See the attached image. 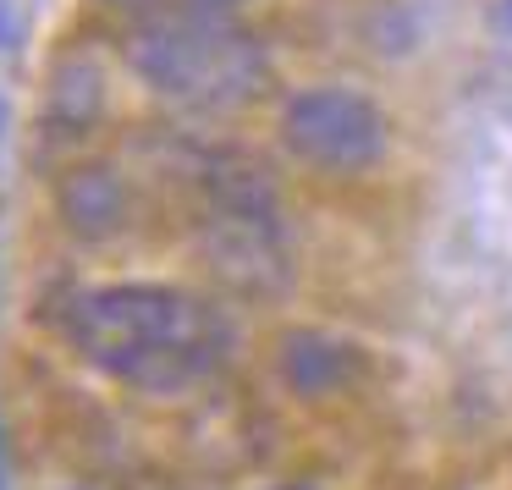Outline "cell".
<instances>
[{
	"mask_svg": "<svg viewBox=\"0 0 512 490\" xmlns=\"http://www.w3.org/2000/svg\"><path fill=\"white\" fill-rule=\"evenodd\" d=\"M56 331L89 369L138 391L182 397L232 364L237 331L221 303L171 281H105L67 292Z\"/></svg>",
	"mask_w": 512,
	"mask_h": 490,
	"instance_id": "6da1fadb",
	"label": "cell"
},
{
	"mask_svg": "<svg viewBox=\"0 0 512 490\" xmlns=\"http://www.w3.org/2000/svg\"><path fill=\"white\" fill-rule=\"evenodd\" d=\"M127 67L149 94L182 111H237L270 83V50L237 17L155 12L127 34Z\"/></svg>",
	"mask_w": 512,
	"mask_h": 490,
	"instance_id": "7a4b0ae2",
	"label": "cell"
},
{
	"mask_svg": "<svg viewBox=\"0 0 512 490\" xmlns=\"http://www.w3.org/2000/svg\"><path fill=\"white\" fill-rule=\"evenodd\" d=\"M276 138L314 177H364L386 160L391 122L369 94L342 89V83H314L281 105Z\"/></svg>",
	"mask_w": 512,
	"mask_h": 490,
	"instance_id": "3957f363",
	"label": "cell"
},
{
	"mask_svg": "<svg viewBox=\"0 0 512 490\" xmlns=\"http://www.w3.org/2000/svg\"><path fill=\"white\" fill-rule=\"evenodd\" d=\"M204 265L232 292H281L292 248L281 215H204Z\"/></svg>",
	"mask_w": 512,
	"mask_h": 490,
	"instance_id": "277c9868",
	"label": "cell"
},
{
	"mask_svg": "<svg viewBox=\"0 0 512 490\" xmlns=\"http://www.w3.org/2000/svg\"><path fill=\"white\" fill-rule=\"evenodd\" d=\"M369 375V358L353 336L325 331V325H292L276 336V380L298 402H325L353 391Z\"/></svg>",
	"mask_w": 512,
	"mask_h": 490,
	"instance_id": "5b68a950",
	"label": "cell"
},
{
	"mask_svg": "<svg viewBox=\"0 0 512 490\" xmlns=\"http://www.w3.org/2000/svg\"><path fill=\"white\" fill-rule=\"evenodd\" d=\"M56 221L78 243H111L133 221V188L111 160H78L56 182Z\"/></svg>",
	"mask_w": 512,
	"mask_h": 490,
	"instance_id": "8992f818",
	"label": "cell"
},
{
	"mask_svg": "<svg viewBox=\"0 0 512 490\" xmlns=\"http://www.w3.org/2000/svg\"><path fill=\"white\" fill-rule=\"evenodd\" d=\"M199 199L204 215H281V188L276 171L259 155L237 144H215L199 155Z\"/></svg>",
	"mask_w": 512,
	"mask_h": 490,
	"instance_id": "52a82bcc",
	"label": "cell"
},
{
	"mask_svg": "<svg viewBox=\"0 0 512 490\" xmlns=\"http://www.w3.org/2000/svg\"><path fill=\"white\" fill-rule=\"evenodd\" d=\"M105 67L94 56H61L50 67V83H45V127L56 138H83L100 127L105 116Z\"/></svg>",
	"mask_w": 512,
	"mask_h": 490,
	"instance_id": "ba28073f",
	"label": "cell"
},
{
	"mask_svg": "<svg viewBox=\"0 0 512 490\" xmlns=\"http://www.w3.org/2000/svg\"><path fill=\"white\" fill-rule=\"evenodd\" d=\"M94 6H105V12H116V17H133V23L166 12V0H94Z\"/></svg>",
	"mask_w": 512,
	"mask_h": 490,
	"instance_id": "9c48e42d",
	"label": "cell"
},
{
	"mask_svg": "<svg viewBox=\"0 0 512 490\" xmlns=\"http://www.w3.org/2000/svg\"><path fill=\"white\" fill-rule=\"evenodd\" d=\"M17 39H23V17H17L6 0H0V50H12Z\"/></svg>",
	"mask_w": 512,
	"mask_h": 490,
	"instance_id": "30bf717a",
	"label": "cell"
},
{
	"mask_svg": "<svg viewBox=\"0 0 512 490\" xmlns=\"http://www.w3.org/2000/svg\"><path fill=\"white\" fill-rule=\"evenodd\" d=\"M188 12H210V17H237L248 6V0H182Z\"/></svg>",
	"mask_w": 512,
	"mask_h": 490,
	"instance_id": "8fae6325",
	"label": "cell"
},
{
	"mask_svg": "<svg viewBox=\"0 0 512 490\" xmlns=\"http://www.w3.org/2000/svg\"><path fill=\"white\" fill-rule=\"evenodd\" d=\"M496 28H501V34H512V0H501V6H496Z\"/></svg>",
	"mask_w": 512,
	"mask_h": 490,
	"instance_id": "7c38bea8",
	"label": "cell"
},
{
	"mask_svg": "<svg viewBox=\"0 0 512 490\" xmlns=\"http://www.w3.org/2000/svg\"><path fill=\"white\" fill-rule=\"evenodd\" d=\"M0 490H6V430H0Z\"/></svg>",
	"mask_w": 512,
	"mask_h": 490,
	"instance_id": "4fadbf2b",
	"label": "cell"
},
{
	"mask_svg": "<svg viewBox=\"0 0 512 490\" xmlns=\"http://www.w3.org/2000/svg\"><path fill=\"white\" fill-rule=\"evenodd\" d=\"M265 490H314V485H265Z\"/></svg>",
	"mask_w": 512,
	"mask_h": 490,
	"instance_id": "5bb4252c",
	"label": "cell"
},
{
	"mask_svg": "<svg viewBox=\"0 0 512 490\" xmlns=\"http://www.w3.org/2000/svg\"><path fill=\"white\" fill-rule=\"evenodd\" d=\"M0 133H6V105H0Z\"/></svg>",
	"mask_w": 512,
	"mask_h": 490,
	"instance_id": "9a60e30c",
	"label": "cell"
}]
</instances>
